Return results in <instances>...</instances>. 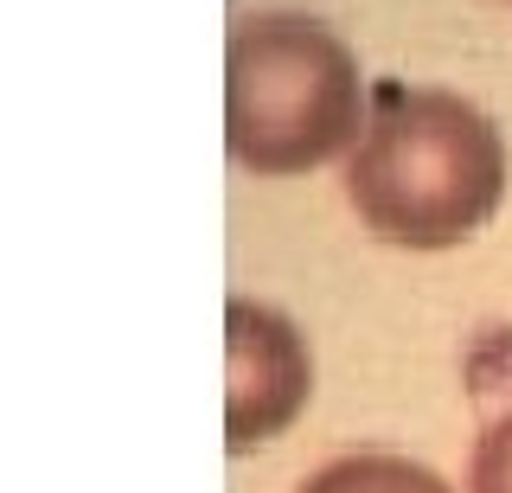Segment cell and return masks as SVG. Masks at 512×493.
<instances>
[{"instance_id": "obj_4", "label": "cell", "mask_w": 512, "mask_h": 493, "mask_svg": "<svg viewBox=\"0 0 512 493\" xmlns=\"http://www.w3.org/2000/svg\"><path fill=\"white\" fill-rule=\"evenodd\" d=\"M295 493H455L436 468L410 455H384V449H365V455H340L327 468H314Z\"/></svg>"}, {"instance_id": "obj_6", "label": "cell", "mask_w": 512, "mask_h": 493, "mask_svg": "<svg viewBox=\"0 0 512 493\" xmlns=\"http://www.w3.org/2000/svg\"><path fill=\"white\" fill-rule=\"evenodd\" d=\"M506 7H512V0H506Z\"/></svg>"}, {"instance_id": "obj_3", "label": "cell", "mask_w": 512, "mask_h": 493, "mask_svg": "<svg viewBox=\"0 0 512 493\" xmlns=\"http://www.w3.org/2000/svg\"><path fill=\"white\" fill-rule=\"evenodd\" d=\"M314 397L308 333L269 301H224V449L276 442Z\"/></svg>"}, {"instance_id": "obj_2", "label": "cell", "mask_w": 512, "mask_h": 493, "mask_svg": "<svg viewBox=\"0 0 512 493\" xmlns=\"http://www.w3.org/2000/svg\"><path fill=\"white\" fill-rule=\"evenodd\" d=\"M365 90L352 45L295 7L244 13L224 39V148L256 180L314 173L359 148Z\"/></svg>"}, {"instance_id": "obj_1", "label": "cell", "mask_w": 512, "mask_h": 493, "mask_svg": "<svg viewBox=\"0 0 512 493\" xmlns=\"http://www.w3.org/2000/svg\"><path fill=\"white\" fill-rule=\"evenodd\" d=\"M346 199L378 244L455 250L493 225L506 199V141L487 109L429 84H372Z\"/></svg>"}, {"instance_id": "obj_5", "label": "cell", "mask_w": 512, "mask_h": 493, "mask_svg": "<svg viewBox=\"0 0 512 493\" xmlns=\"http://www.w3.org/2000/svg\"><path fill=\"white\" fill-rule=\"evenodd\" d=\"M468 493H512V410L480 429L468 461Z\"/></svg>"}]
</instances>
